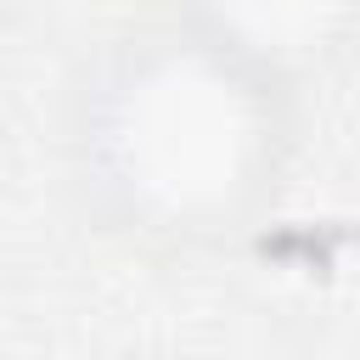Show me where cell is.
<instances>
[{
    "label": "cell",
    "instance_id": "7a4b0ae2",
    "mask_svg": "<svg viewBox=\"0 0 360 360\" xmlns=\"http://www.w3.org/2000/svg\"><path fill=\"white\" fill-rule=\"evenodd\" d=\"M264 34H292V28H315L326 0H236Z\"/></svg>",
    "mask_w": 360,
    "mask_h": 360
},
{
    "label": "cell",
    "instance_id": "6da1fadb",
    "mask_svg": "<svg viewBox=\"0 0 360 360\" xmlns=\"http://www.w3.org/2000/svg\"><path fill=\"white\" fill-rule=\"evenodd\" d=\"M135 90L141 96H129V112L118 124L129 186H141V197L169 214L219 202L248 158V124L231 84L180 62L158 68Z\"/></svg>",
    "mask_w": 360,
    "mask_h": 360
}]
</instances>
